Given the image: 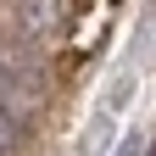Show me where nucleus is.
<instances>
[{
  "label": "nucleus",
  "mask_w": 156,
  "mask_h": 156,
  "mask_svg": "<svg viewBox=\"0 0 156 156\" xmlns=\"http://www.w3.org/2000/svg\"><path fill=\"white\" fill-rule=\"evenodd\" d=\"M117 156H134V145H123V151H117Z\"/></svg>",
  "instance_id": "5"
},
{
  "label": "nucleus",
  "mask_w": 156,
  "mask_h": 156,
  "mask_svg": "<svg viewBox=\"0 0 156 156\" xmlns=\"http://www.w3.org/2000/svg\"><path fill=\"white\" fill-rule=\"evenodd\" d=\"M17 145H23V134H17V117L0 112V156H17Z\"/></svg>",
  "instance_id": "4"
},
{
  "label": "nucleus",
  "mask_w": 156,
  "mask_h": 156,
  "mask_svg": "<svg viewBox=\"0 0 156 156\" xmlns=\"http://www.w3.org/2000/svg\"><path fill=\"white\" fill-rule=\"evenodd\" d=\"M112 128H117V117H106V112H89L84 140H78V156H106V151H112Z\"/></svg>",
  "instance_id": "3"
},
{
  "label": "nucleus",
  "mask_w": 156,
  "mask_h": 156,
  "mask_svg": "<svg viewBox=\"0 0 156 156\" xmlns=\"http://www.w3.org/2000/svg\"><path fill=\"white\" fill-rule=\"evenodd\" d=\"M17 23H23L28 39H45L62 23V0H17Z\"/></svg>",
  "instance_id": "1"
},
{
  "label": "nucleus",
  "mask_w": 156,
  "mask_h": 156,
  "mask_svg": "<svg viewBox=\"0 0 156 156\" xmlns=\"http://www.w3.org/2000/svg\"><path fill=\"white\" fill-rule=\"evenodd\" d=\"M151 156H156V145H151Z\"/></svg>",
  "instance_id": "6"
},
{
  "label": "nucleus",
  "mask_w": 156,
  "mask_h": 156,
  "mask_svg": "<svg viewBox=\"0 0 156 156\" xmlns=\"http://www.w3.org/2000/svg\"><path fill=\"white\" fill-rule=\"evenodd\" d=\"M134 89H140L134 67H128V62H123V67H112V78H106V95H101V106H95V112H106V117H123V106L134 101Z\"/></svg>",
  "instance_id": "2"
}]
</instances>
